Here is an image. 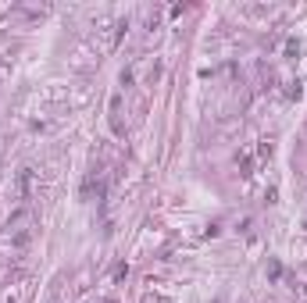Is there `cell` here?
Returning a JSON list of instances; mask_svg holds the SVG:
<instances>
[{"label":"cell","mask_w":307,"mask_h":303,"mask_svg":"<svg viewBox=\"0 0 307 303\" xmlns=\"http://www.w3.org/2000/svg\"><path fill=\"white\" fill-rule=\"evenodd\" d=\"M33 218H29V211H18L11 221H8V239H11V246L15 250H25L29 246V239H33Z\"/></svg>","instance_id":"cell-1"}]
</instances>
